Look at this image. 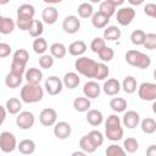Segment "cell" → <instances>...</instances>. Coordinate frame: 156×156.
<instances>
[{"mask_svg": "<svg viewBox=\"0 0 156 156\" xmlns=\"http://www.w3.org/2000/svg\"><path fill=\"white\" fill-rule=\"evenodd\" d=\"M87 112H88V113H87V122H88L90 126L96 127V126H100V124L102 123L104 116H102L101 111L93 108V110H88Z\"/></svg>", "mask_w": 156, "mask_h": 156, "instance_id": "cell-19", "label": "cell"}, {"mask_svg": "<svg viewBox=\"0 0 156 156\" xmlns=\"http://www.w3.org/2000/svg\"><path fill=\"white\" fill-rule=\"evenodd\" d=\"M7 2H10V0H0V5H6Z\"/></svg>", "mask_w": 156, "mask_h": 156, "instance_id": "cell-59", "label": "cell"}, {"mask_svg": "<svg viewBox=\"0 0 156 156\" xmlns=\"http://www.w3.org/2000/svg\"><path fill=\"white\" fill-rule=\"evenodd\" d=\"M11 46L7 43H0V57H7L11 54Z\"/></svg>", "mask_w": 156, "mask_h": 156, "instance_id": "cell-52", "label": "cell"}, {"mask_svg": "<svg viewBox=\"0 0 156 156\" xmlns=\"http://www.w3.org/2000/svg\"><path fill=\"white\" fill-rule=\"evenodd\" d=\"M22 83V76L21 74H17V73H13V72H9L6 74V78H5V84L7 88L10 89H16L20 87V84Z\"/></svg>", "mask_w": 156, "mask_h": 156, "instance_id": "cell-24", "label": "cell"}, {"mask_svg": "<svg viewBox=\"0 0 156 156\" xmlns=\"http://www.w3.org/2000/svg\"><path fill=\"white\" fill-rule=\"evenodd\" d=\"M54 65V57L49 54H43L39 58V66L41 68H45V69H49L51 68Z\"/></svg>", "mask_w": 156, "mask_h": 156, "instance_id": "cell-45", "label": "cell"}, {"mask_svg": "<svg viewBox=\"0 0 156 156\" xmlns=\"http://www.w3.org/2000/svg\"><path fill=\"white\" fill-rule=\"evenodd\" d=\"M145 35H146V33H145L144 30H141V29H135V30L132 32V34H130V41H132L134 45H136V46L143 45V43H144V40H145Z\"/></svg>", "mask_w": 156, "mask_h": 156, "instance_id": "cell-39", "label": "cell"}, {"mask_svg": "<svg viewBox=\"0 0 156 156\" xmlns=\"http://www.w3.org/2000/svg\"><path fill=\"white\" fill-rule=\"evenodd\" d=\"M90 2H93V4H98V2H101V0H89Z\"/></svg>", "mask_w": 156, "mask_h": 156, "instance_id": "cell-60", "label": "cell"}, {"mask_svg": "<svg viewBox=\"0 0 156 156\" xmlns=\"http://www.w3.org/2000/svg\"><path fill=\"white\" fill-rule=\"evenodd\" d=\"M99 12H101L102 15H105V16H107L108 18L111 17V16H113L115 15V12H116V6H113L112 4H110L108 1H101L100 2V6H99Z\"/></svg>", "mask_w": 156, "mask_h": 156, "instance_id": "cell-38", "label": "cell"}, {"mask_svg": "<svg viewBox=\"0 0 156 156\" xmlns=\"http://www.w3.org/2000/svg\"><path fill=\"white\" fill-rule=\"evenodd\" d=\"M32 48H33V50H34L35 54L43 55V54H45V51L48 50V43H46V40H45L44 38L38 37V38L34 39V41H33V44H32Z\"/></svg>", "mask_w": 156, "mask_h": 156, "instance_id": "cell-33", "label": "cell"}, {"mask_svg": "<svg viewBox=\"0 0 156 156\" xmlns=\"http://www.w3.org/2000/svg\"><path fill=\"white\" fill-rule=\"evenodd\" d=\"M143 45L147 50H154L156 48V34L155 33H147L145 35V40H144Z\"/></svg>", "mask_w": 156, "mask_h": 156, "instance_id": "cell-47", "label": "cell"}, {"mask_svg": "<svg viewBox=\"0 0 156 156\" xmlns=\"http://www.w3.org/2000/svg\"><path fill=\"white\" fill-rule=\"evenodd\" d=\"M146 155H149V156H156V146L155 145H150V147L146 150Z\"/></svg>", "mask_w": 156, "mask_h": 156, "instance_id": "cell-54", "label": "cell"}, {"mask_svg": "<svg viewBox=\"0 0 156 156\" xmlns=\"http://www.w3.org/2000/svg\"><path fill=\"white\" fill-rule=\"evenodd\" d=\"M71 132H72L71 124L65 121L56 122L54 124V134L57 139H67L71 135Z\"/></svg>", "mask_w": 156, "mask_h": 156, "instance_id": "cell-11", "label": "cell"}, {"mask_svg": "<svg viewBox=\"0 0 156 156\" xmlns=\"http://www.w3.org/2000/svg\"><path fill=\"white\" fill-rule=\"evenodd\" d=\"M16 147H17L16 136L10 132H2L0 134V150L5 154H10Z\"/></svg>", "mask_w": 156, "mask_h": 156, "instance_id": "cell-5", "label": "cell"}, {"mask_svg": "<svg viewBox=\"0 0 156 156\" xmlns=\"http://www.w3.org/2000/svg\"><path fill=\"white\" fill-rule=\"evenodd\" d=\"M105 152H106L107 156H124L126 155L124 149H122V146H118L116 144L108 145Z\"/></svg>", "mask_w": 156, "mask_h": 156, "instance_id": "cell-44", "label": "cell"}, {"mask_svg": "<svg viewBox=\"0 0 156 156\" xmlns=\"http://www.w3.org/2000/svg\"><path fill=\"white\" fill-rule=\"evenodd\" d=\"M91 106L90 100L87 96H78L73 101V107L78 112H87Z\"/></svg>", "mask_w": 156, "mask_h": 156, "instance_id": "cell-23", "label": "cell"}, {"mask_svg": "<svg viewBox=\"0 0 156 156\" xmlns=\"http://www.w3.org/2000/svg\"><path fill=\"white\" fill-rule=\"evenodd\" d=\"M106 1H108L110 4H112V5L116 6V7H117V6H121V5L124 2V0H106Z\"/></svg>", "mask_w": 156, "mask_h": 156, "instance_id": "cell-55", "label": "cell"}, {"mask_svg": "<svg viewBox=\"0 0 156 156\" xmlns=\"http://www.w3.org/2000/svg\"><path fill=\"white\" fill-rule=\"evenodd\" d=\"M128 104L123 98H112L110 100V107L115 111V112H124L127 108Z\"/></svg>", "mask_w": 156, "mask_h": 156, "instance_id": "cell-31", "label": "cell"}, {"mask_svg": "<svg viewBox=\"0 0 156 156\" xmlns=\"http://www.w3.org/2000/svg\"><path fill=\"white\" fill-rule=\"evenodd\" d=\"M79 28H80V21L74 15L67 16L62 22V29L67 34H76L79 30Z\"/></svg>", "mask_w": 156, "mask_h": 156, "instance_id": "cell-10", "label": "cell"}, {"mask_svg": "<svg viewBox=\"0 0 156 156\" xmlns=\"http://www.w3.org/2000/svg\"><path fill=\"white\" fill-rule=\"evenodd\" d=\"M105 134L106 138L111 141H118L123 136V128L119 126H112V127H105Z\"/></svg>", "mask_w": 156, "mask_h": 156, "instance_id": "cell-17", "label": "cell"}, {"mask_svg": "<svg viewBox=\"0 0 156 156\" xmlns=\"http://www.w3.org/2000/svg\"><path fill=\"white\" fill-rule=\"evenodd\" d=\"M16 27L15 21L11 17H4L0 15V34H10Z\"/></svg>", "mask_w": 156, "mask_h": 156, "instance_id": "cell-20", "label": "cell"}, {"mask_svg": "<svg viewBox=\"0 0 156 156\" xmlns=\"http://www.w3.org/2000/svg\"><path fill=\"white\" fill-rule=\"evenodd\" d=\"M6 113H7L6 108H5L4 106L0 105V126H1V124L4 123V121H5V118H6Z\"/></svg>", "mask_w": 156, "mask_h": 156, "instance_id": "cell-53", "label": "cell"}, {"mask_svg": "<svg viewBox=\"0 0 156 156\" xmlns=\"http://www.w3.org/2000/svg\"><path fill=\"white\" fill-rule=\"evenodd\" d=\"M135 17V10L133 7H121L117 10V22L121 26H129Z\"/></svg>", "mask_w": 156, "mask_h": 156, "instance_id": "cell-8", "label": "cell"}, {"mask_svg": "<svg viewBox=\"0 0 156 156\" xmlns=\"http://www.w3.org/2000/svg\"><path fill=\"white\" fill-rule=\"evenodd\" d=\"M77 11H78L79 17H82V18H89L94 13V9H93L91 4H89V2H82L78 6Z\"/></svg>", "mask_w": 156, "mask_h": 156, "instance_id": "cell-36", "label": "cell"}, {"mask_svg": "<svg viewBox=\"0 0 156 156\" xmlns=\"http://www.w3.org/2000/svg\"><path fill=\"white\" fill-rule=\"evenodd\" d=\"M33 20L34 18H30V17H18L17 16V21H16V24L20 29L22 30H28L29 27L32 26L33 23Z\"/></svg>", "mask_w": 156, "mask_h": 156, "instance_id": "cell-46", "label": "cell"}, {"mask_svg": "<svg viewBox=\"0 0 156 156\" xmlns=\"http://www.w3.org/2000/svg\"><path fill=\"white\" fill-rule=\"evenodd\" d=\"M110 22V18L105 15H102L101 12H94L93 16H91V24L98 28V29H101V28H105Z\"/></svg>", "mask_w": 156, "mask_h": 156, "instance_id": "cell-21", "label": "cell"}, {"mask_svg": "<svg viewBox=\"0 0 156 156\" xmlns=\"http://www.w3.org/2000/svg\"><path fill=\"white\" fill-rule=\"evenodd\" d=\"M0 43H1V38H0Z\"/></svg>", "mask_w": 156, "mask_h": 156, "instance_id": "cell-61", "label": "cell"}, {"mask_svg": "<svg viewBox=\"0 0 156 156\" xmlns=\"http://www.w3.org/2000/svg\"><path fill=\"white\" fill-rule=\"evenodd\" d=\"M41 18L46 24H54L58 18V11L54 6H48L43 10Z\"/></svg>", "mask_w": 156, "mask_h": 156, "instance_id": "cell-15", "label": "cell"}, {"mask_svg": "<svg viewBox=\"0 0 156 156\" xmlns=\"http://www.w3.org/2000/svg\"><path fill=\"white\" fill-rule=\"evenodd\" d=\"M106 45V40L104 39V38H100V37H96V38H94L93 39V41H91V44H90V49H91V51L93 52H95V54H98L104 46Z\"/></svg>", "mask_w": 156, "mask_h": 156, "instance_id": "cell-48", "label": "cell"}, {"mask_svg": "<svg viewBox=\"0 0 156 156\" xmlns=\"http://www.w3.org/2000/svg\"><path fill=\"white\" fill-rule=\"evenodd\" d=\"M79 147H80L85 154H93V152H95V150L98 149V147L90 141V139L88 138V135H84V136L80 138V140H79Z\"/></svg>", "mask_w": 156, "mask_h": 156, "instance_id": "cell-35", "label": "cell"}, {"mask_svg": "<svg viewBox=\"0 0 156 156\" xmlns=\"http://www.w3.org/2000/svg\"><path fill=\"white\" fill-rule=\"evenodd\" d=\"M45 4H49V5H55V4H60L62 0H43Z\"/></svg>", "mask_w": 156, "mask_h": 156, "instance_id": "cell-57", "label": "cell"}, {"mask_svg": "<svg viewBox=\"0 0 156 156\" xmlns=\"http://www.w3.org/2000/svg\"><path fill=\"white\" fill-rule=\"evenodd\" d=\"M62 88H63V83L62 80L56 77V76H50L49 78H46L45 80V90L49 95H58L61 91H62Z\"/></svg>", "mask_w": 156, "mask_h": 156, "instance_id": "cell-7", "label": "cell"}, {"mask_svg": "<svg viewBox=\"0 0 156 156\" xmlns=\"http://www.w3.org/2000/svg\"><path fill=\"white\" fill-rule=\"evenodd\" d=\"M5 108L10 115H17L22 108V100L17 99V98H10L6 101Z\"/></svg>", "mask_w": 156, "mask_h": 156, "instance_id": "cell-25", "label": "cell"}, {"mask_svg": "<svg viewBox=\"0 0 156 156\" xmlns=\"http://www.w3.org/2000/svg\"><path fill=\"white\" fill-rule=\"evenodd\" d=\"M98 55H99V57H100L101 61L108 62V61H111V60L113 58L115 51H113V49H111L110 46H106V45H105V46L98 52Z\"/></svg>", "mask_w": 156, "mask_h": 156, "instance_id": "cell-42", "label": "cell"}, {"mask_svg": "<svg viewBox=\"0 0 156 156\" xmlns=\"http://www.w3.org/2000/svg\"><path fill=\"white\" fill-rule=\"evenodd\" d=\"M85 155V152L82 150V151H74V152H72V156H84Z\"/></svg>", "mask_w": 156, "mask_h": 156, "instance_id": "cell-58", "label": "cell"}, {"mask_svg": "<svg viewBox=\"0 0 156 156\" xmlns=\"http://www.w3.org/2000/svg\"><path fill=\"white\" fill-rule=\"evenodd\" d=\"M87 51V44L83 40H76L69 44L68 46V52L72 56H80Z\"/></svg>", "mask_w": 156, "mask_h": 156, "instance_id": "cell-22", "label": "cell"}, {"mask_svg": "<svg viewBox=\"0 0 156 156\" xmlns=\"http://www.w3.org/2000/svg\"><path fill=\"white\" fill-rule=\"evenodd\" d=\"M62 83L66 88L68 89H74L79 85L80 83V78L79 76L76 73V72H67L65 76H63V79H62Z\"/></svg>", "mask_w": 156, "mask_h": 156, "instance_id": "cell-18", "label": "cell"}, {"mask_svg": "<svg viewBox=\"0 0 156 156\" xmlns=\"http://www.w3.org/2000/svg\"><path fill=\"white\" fill-rule=\"evenodd\" d=\"M128 2L132 5V6H139L144 2V0H128Z\"/></svg>", "mask_w": 156, "mask_h": 156, "instance_id": "cell-56", "label": "cell"}, {"mask_svg": "<svg viewBox=\"0 0 156 156\" xmlns=\"http://www.w3.org/2000/svg\"><path fill=\"white\" fill-rule=\"evenodd\" d=\"M44 96V90L40 84H30L27 83L21 89V100L26 104L39 102Z\"/></svg>", "mask_w": 156, "mask_h": 156, "instance_id": "cell-1", "label": "cell"}, {"mask_svg": "<svg viewBox=\"0 0 156 156\" xmlns=\"http://www.w3.org/2000/svg\"><path fill=\"white\" fill-rule=\"evenodd\" d=\"M121 119L117 115H110L105 122V127H112V126H119Z\"/></svg>", "mask_w": 156, "mask_h": 156, "instance_id": "cell-51", "label": "cell"}, {"mask_svg": "<svg viewBox=\"0 0 156 156\" xmlns=\"http://www.w3.org/2000/svg\"><path fill=\"white\" fill-rule=\"evenodd\" d=\"M140 123V128L145 134H152L156 132V121L151 117H146L144 118Z\"/></svg>", "mask_w": 156, "mask_h": 156, "instance_id": "cell-30", "label": "cell"}, {"mask_svg": "<svg viewBox=\"0 0 156 156\" xmlns=\"http://www.w3.org/2000/svg\"><path fill=\"white\" fill-rule=\"evenodd\" d=\"M35 9L30 4H23L17 9V16L18 17H30L34 18Z\"/></svg>", "mask_w": 156, "mask_h": 156, "instance_id": "cell-32", "label": "cell"}, {"mask_svg": "<svg viewBox=\"0 0 156 156\" xmlns=\"http://www.w3.org/2000/svg\"><path fill=\"white\" fill-rule=\"evenodd\" d=\"M44 32V26H43V22L41 21H38V20H33V23L32 26L29 27L28 29V33L32 38H38L43 34Z\"/></svg>", "mask_w": 156, "mask_h": 156, "instance_id": "cell-34", "label": "cell"}, {"mask_svg": "<svg viewBox=\"0 0 156 156\" xmlns=\"http://www.w3.org/2000/svg\"><path fill=\"white\" fill-rule=\"evenodd\" d=\"M87 135H88V138L90 139V141H91L96 147H99V146L102 145V143H104V135H102V133H101L100 130H91V132H89Z\"/></svg>", "mask_w": 156, "mask_h": 156, "instance_id": "cell-41", "label": "cell"}, {"mask_svg": "<svg viewBox=\"0 0 156 156\" xmlns=\"http://www.w3.org/2000/svg\"><path fill=\"white\" fill-rule=\"evenodd\" d=\"M17 149L23 155H32L35 151V143L33 140H30V139H23L17 145Z\"/></svg>", "mask_w": 156, "mask_h": 156, "instance_id": "cell-26", "label": "cell"}, {"mask_svg": "<svg viewBox=\"0 0 156 156\" xmlns=\"http://www.w3.org/2000/svg\"><path fill=\"white\" fill-rule=\"evenodd\" d=\"M74 68L78 73L87 78H94L98 68V62L87 56H80L74 62Z\"/></svg>", "mask_w": 156, "mask_h": 156, "instance_id": "cell-2", "label": "cell"}, {"mask_svg": "<svg viewBox=\"0 0 156 156\" xmlns=\"http://www.w3.org/2000/svg\"><path fill=\"white\" fill-rule=\"evenodd\" d=\"M10 71L13 72V73H17V74L23 76V73H24V71H26V66L12 61V62H11V69H10Z\"/></svg>", "mask_w": 156, "mask_h": 156, "instance_id": "cell-50", "label": "cell"}, {"mask_svg": "<svg viewBox=\"0 0 156 156\" xmlns=\"http://www.w3.org/2000/svg\"><path fill=\"white\" fill-rule=\"evenodd\" d=\"M39 121L43 126L45 127H51L56 123L57 121V112L51 108V107H46L44 110L40 111L39 113Z\"/></svg>", "mask_w": 156, "mask_h": 156, "instance_id": "cell-9", "label": "cell"}, {"mask_svg": "<svg viewBox=\"0 0 156 156\" xmlns=\"http://www.w3.org/2000/svg\"><path fill=\"white\" fill-rule=\"evenodd\" d=\"M28 60H29V54H28L27 50H24V49H18V50H16V51L13 52L12 61L26 66L27 62H28Z\"/></svg>", "mask_w": 156, "mask_h": 156, "instance_id": "cell-37", "label": "cell"}, {"mask_svg": "<svg viewBox=\"0 0 156 156\" xmlns=\"http://www.w3.org/2000/svg\"><path fill=\"white\" fill-rule=\"evenodd\" d=\"M144 13L151 18H155L156 17V5L154 2H150V4H146L145 7H144Z\"/></svg>", "mask_w": 156, "mask_h": 156, "instance_id": "cell-49", "label": "cell"}, {"mask_svg": "<svg viewBox=\"0 0 156 156\" xmlns=\"http://www.w3.org/2000/svg\"><path fill=\"white\" fill-rule=\"evenodd\" d=\"M121 88H123V91L127 93V94H133L136 88H138V83H136V79L133 77V76H128L123 79L122 82V85Z\"/></svg>", "mask_w": 156, "mask_h": 156, "instance_id": "cell-28", "label": "cell"}, {"mask_svg": "<svg viewBox=\"0 0 156 156\" xmlns=\"http://www.w3.org/2000/svg\"><path fill=\"white\" fill-rule=\"evenodd\" d=\"M43 79V72L37 67H30L26 71V80L30 84H40Z\"/></svg>", "mask_w": 156, "mask_h": 156, "instance_id": "cell-16", "label": "cell"}, {"mask_svg": "<svg viewBox=\"0 0 156 156\" xmlns=\"http://www.w3.org/2000/svg\"><path fill=\"white\" fill-rule=\"evenodd\" d=\"M123 147H124L126 152L133 154L139 149V143H138V140L135 138H127L123 141Z\"/></svg>", "mask_w": 156, "mask_h": 156, "instance_id": "cell-40", "label": "cell"}, {"mask_svg": "<svg viewBox=\"0 0 156 156\" xmlns=\"http://www.w3.org/2000/svg\"><path fill=\"white\" fill-rule=\"evenodd\" d=\"M138 95L144 101H154L156 99V84L144 82L138 88Z\"/></svg>", "mask_w": 156, "mask_h": 156, "instance_id": "cell-4", "label": "cell"}, {"mask_svg": "<svg viewBox=\"0 0 156 156\" xmlns=\"http://www.w3.org/2000/svg\"><path fill=\"white\" fill-rule=\"evenodd\" d=\"M102 90H104V93H105L106 95H108V96H115V95H117V94L119 93V90H121V83H119L116 78H110V79H107V80L104 83Z\"/></svg>", "mask_w": 156, "mask_h": 156, "instance_id": "cell-13", "label": "cell"}, {"mask_svg": "<svg viewBox=\"0 0 156 156\" xmlns=\"http://www.w3.org/2000/svg\"><path fill=\"white\" fill-rule=\"evenodd\" d=\"M110 74V69L107 67V65L105 63H98V68H96V73H95V79L98 80H104L105 78H107Z\"/></svg>", "mask_w": 156, "mask_h": 156, "instance_id": "cell-43", "label": "cell"}, {"mask_svg": "<svg viewBox=\"0 0 156 156\" xmlns=\"http://www.w3.org/2000/svg\"><path fill=\"white\" fill-rule=\"evenodd\" d=\"M101 93V88L100 85L94 82V80H89L84 84L83 87V94L84 96H87L88 99H96Z\"/></svg>", "mask_w": 156, "mask_h": 156, "instance_id": "cell-12", "label": "cell"}, {"mask_svg": "<svg viewBox=\"0 0 156 156\" xmlns=\"http://www.w3.org/2000/svg\"><path fill=\"white\" fill-rule=\"evenodd\" d=\"M102 38L105 40H108V41L118 40L121 38V29L117 26H108L107 28H105Z\"/></svg>", "mask_w": 156, "mask_h": 156, "instance_id": "cell-27", "label": "cell"}, {"mask_svg": "<svg viewBox=\"0 0 156 156\" xmlns=\"http://www.w3.org/2000/svg\"><path fill=\"white\" fill-rule=\"evenodd\" d=\"M34 122H35V117L29 111L18 112V116L16 117V124H17V127L20 129H23V130L30 129L34 126Z\"/></svg>", "mask_w": 156, "mask_h": 156, "instance_id": "cell-6", "label": "cell"}, {"mask_svg": "<svg viewBox=\"0 0 156 156\" xmlns=\"http://www.w3.org/2000/svg\"><path fill=\"white\" fill-rule=\"evenodd\" d=\"M126 61L136 68H141L145 69L151 65V58L149 55L138 51V50H128L126 52Z\"/></svg>", "mask_w": 156, "mask_h": 156, "instance_id": "cell-3", "label": "cell"}, {"mask_svg": "<svg viewBox=\"0 0 156 156\" xmlns=\"http://www.w3.org/2000/svg\"><path fill=\"white\" fill-rule=\"evenodd\" d=\"M122 122H123L124 127H127V128H129V129H133V128L138 127V124H139V122H140V116H139V113H138L136 111L130 110V111H127V112L124 113Z\"/></svg>", "mask_w": 156, "mask_h": 156, "instance_id": "cell-14", "label": "cell"}, {"mask_svg": "<svg viewBox=\"0 0 156 156\" xmlns=\"http://www.w3.org/2000/svg\"><path fill=\"white\" fill-rule=\"evenodd\" d=\"M67 49L62 43H54L50 46V55L54 58H62L66 56Z\"/></svg>", "mask_w": 156, "mask_h": 156, "instance_id": "cell-29", "label": "cell"}]
</instances>
